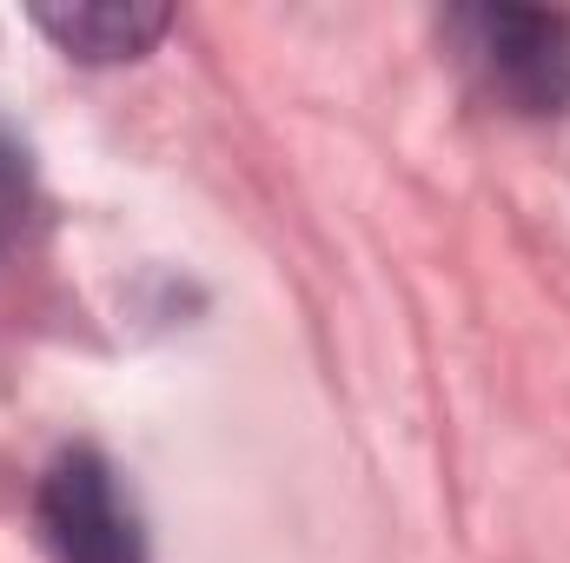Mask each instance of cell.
<instances>
[{
  "instance_id": "1",
  "label": "cell",
  "mask_w": 570,
  "mask_h": 563,
  "mask_svg": "<svg viewBox=\"0 0 570 563\" xmlns=\"http://www.w3.org/2000/svg\"><path fill=\"white\" fill-rule=\"evenodd\" d=\"M464 73L478 80L484 100L524 113V120H551L570 107V13L564 7H458L444 20Z\"/></svg>"
},
{
  "instance_id": "2",
  "label": "cell",
  "mask_w": 570,
  "mask_h": 563,
  "mask_svg": "<svg viewBox=\"0 0 570 563\" xmlns=\"http://www.w3.org/2000/svg\"><path fill=\"white\" fill-rule=\"evenodd\" d=\"M33 524L53 563H146L140 511L94 444H73L40 471Z\"/></svg>"
},
{
  "instance_id": "3",
  "label": "cell",
  "mask_w": 570,
  "mask_h": 563,
  "mask_svg": "<svg viewBox=\"0 0 570 563\" xmlns=\"http://www.w3.org/2000/svg\"><path fill=\"white\" fill-rule=\"evenodd\" d=\"M60 53L107 67V60H140L146 47L173 27L166 7H134V0H80V7H33L27 13Z\"/></svg>"
}]
</instances>
